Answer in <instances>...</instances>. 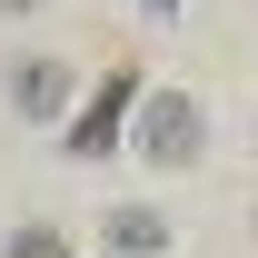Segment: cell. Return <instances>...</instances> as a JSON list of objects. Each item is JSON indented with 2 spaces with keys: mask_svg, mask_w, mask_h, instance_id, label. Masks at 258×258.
<instances>
[{
  "mask_svg": "<svg viewBox=\"0 0 258 258\" xmlns=\"http://www.w3.org/2000/svg\"><path fill=\"white\" fill-rule=\"evenodd\" d=\"M199 129H209V119H199L189 90H149V99H139V159H149V169H189Z\"/></svg>",
  "mask_w": 258,
  "mask_h": 258,
  "instance_id": "1",
  "label": "cell"
},
{
  "mask_svg": "<svg viewBox=\"0 0 258 258\" xmlns=\"http://www.w3.org/2000/svg\"><path fill=\"white\" fill-rule=\"evenodd\" d=\"M139 119V70H109V80H99L90 90V109H80V119H70V149H80V159H109V139H119V129Z\"/></svg>",
  "mask_w": 258,
  "mask_h": 258,
  "instance_id": "2",
  "label": "cell"
},
{
  "mask_svg": "<svg viewBox=\"0 0 258 258\" xmlns=\"http://www.w3.org/2000/svg\"><path fill=\"white\" fill-rule=\"evenodd\" d=\"M10 99H20V119H60L70 109V70L60 60H20L10 70Z\"/></svg>",
  "mask_w": 258,
  "mask_h": 258,
  "instance_id": "3",
  "label": "cell"
},
{
  "mask_svg": "<svg viewBox=\"0 0 258 258\" xmlns=\"http://www.w3.org/2000/svg\"><path fill=\"white\" fill-rule=\"evenodd\" d=\"M109 248H119V258H159L169 248V219H159V209H109Z\"/></svg>",
  "mask_w": 258,
  "mask_h": 258,
  "instance_id": "4",
  "label": "cell"
},
{
  "mask_svg": "<svg viewBox=\"0 0 258 258\" xmlns=\"http://www.w3.org/2000/svg\"><path fill=\"white\" fill-rule=\"evenodd\" d=\"M10 258H70V238H50V228H20V238H10Z\"/></svg>",
  "mask_w": 258,
  "mask_h": 258,
  "instance_id": "5",
  "label": "cell"
},
{
  "mask_svg": "<svg viewBox=\"0 0 258 258\" xmlns=\"http://www.w3.org/2000/svg\"><path fill=\"white\" fill-rule=\"evenodd\" d=\"M20 10H40V0H0V20H20Z\"/></svg>",
  "mask_w": 258,
  "mask_h": 258,
  "instance_id": "6",
  "label": "cell"
},
{
  "mask_svg": "<svg viewBox=\"0 0 258 258\" xmlns=\"http://www.w3.org/2000/svg\"><path fill=\"white\" fill-rule=\"evenodd\" d=\"M149 10H179V0H149Z\"/></svg>",
  "mask_w": 258,
  "mask_h": 258,
  "instance_id": "7",
  "label": "cell"
}]
</instances>
